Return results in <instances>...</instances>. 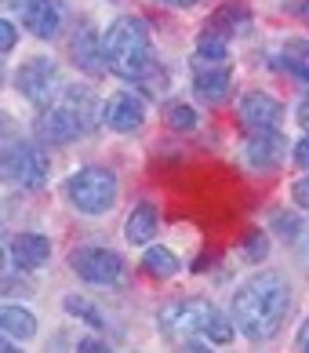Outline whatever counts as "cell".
<instances>
[{
    "label": "cell",
    "mask_w": 309,
    "mask_h": 353,
    "mask_svg": "<svg viewBox=\"0 0 309 353\" xmlns=\"http://www.w3.org/2000/svg\"><path fill=\"white\" fill-rule=\"evenodd\" d=\"M291 310V284L280 273H255L233 295V324L248 343H266L280 332Z\"/></svg>",
    "instance_id": "1"
},
{
    "label": "cell",
    "mask_w": 309,
    "mask_h": 353,
    "mask_svg": "<svg viewBox=\"0 0 309 353\" xmlns=\"http://www.w3.org/2000/svg\"><path fill=\"white\" fill-rule=\"evenodd\" d=\"M160 324L175 343H182V350H211L204 343L229 346L233 339V321L208 299H178L160 313Z\"/></svg>",
    "instance_id": "2"
},
{
    "label": "cell",
    "mask_w": 309,
    "mask_h": 353,
    "mask_svg": "<svg viewBox=\"0 0 309 353\" xmlns=\"http://www.w3.org/2000/svg\"><path fill=\"white\" fill-rule=\"evenodd\" d=\"M102 55H106V70L124 77V81H146L157 66L149 44V30L142 19L124 15L117 19L102 37Z\"/></svg>",
    "instance_id": "3"
},
{
    "label": "cell",
    "mask_w": 309,
    "mask_h": 353,
    "mask_svg": "<svg viewBox=\"0 0 309 353\" xmlns=\"http://www.w3.org/2000/svg\"><path fill=\"white\" fill-rule=\"evenodd\" d=\"M117 175L109 168H81L66 179V197L81 215H106L117 204Z\"/></svg>",
    "instance_id": "4"
},
{
    "label": "cell",
    "mask_w": 309,
    "mask_h": 353,
    "mask_svg": "<svg viewBox=\"0 0 309 353\" xmlns=\"http://www.w3.org/2000/svg\"><path fill=\"white\" fill-rule=\"evenodd\" d=\"M0 179L15 182V186L36 190L47 179V153L36 142L22 139H0Z\"/></svg>",
    "instance_id": "5"
},
{
    "label": "cell",
    "mask_w": 309,
    "mask_h": 353,
    "mask_svg": "<svg viewBox=\"0 0 309 353\" xmlns=\"http://www.w3.org/2000/svg\"><path fill=\"white\" fill-rule=\"evenodd\" d=\"M70 266L87 284H120L124 277V259L113 248H76L70 255Z\"/></svg>",
    "instance_id": "6"
},
{
    "label": "cell",
    "mask_w": 309,
    "mask_h": 353,
    "mask_svg": "<svg viewBox=\"0 0 309 353\" xmlns=\"http://www.w3.org/2000/svg\"><path fill=\"white\" fill-rule=\"evenodd\" d=\"M15 88L33 102V106H47L51 95H55V88H58V70H55V62L44 59V55L25 59L22 66H19V73H15Z\"/></svg>",
    "instance_id": "7"
},
{
    "label": "cell",
    "mask_w": 309,
    "mask_h": 353,
    "mask_svg": "<svg viewBox=\"0 0 309 353\" xmlns=\"http://www.w3.org/2000/svg\"><path fill=\"white\" fill-rule=\"evenodd\" d=\"M102 124L109 132H138L146 124V102L135 95V91H113V95L102 102Z\"/></svg>",
    "instance_id": "8"
},
{
    "label": "cell",
    "mask_w": 309,
    "mask_h": 353,
    "mask_svg": "<svg viewBox=\"0 0 309 353\" xmlns=\"http://www.w3.org/2000/svg\"><path fill=\"white\" fill-rule=\"evenodd\" d=\"M240 124L248 128V132H280V124H284V106L273 99V95H266V91H248V95L240 99Z\"/></svg>",
    "instance_id": "9"
},
{
    "label": "cell",
    "mask_w": 309,
    "mask_h": 353,
    "mask_svg": "<svg viewBox=\"0 0 309 353\" xmlns=\"http://www.w3.org/2000/svg\"><path fill=\"white\" fill-rule=\"evenodd\" d=\"M33 132L41 142H47V146H66V142H73L84 132V121L62 102V106H44V113L36 117V124H33Z\"/></svg>",
    "instance_id": "10"
},
{
    "label": "cell",
    "mask_w": 309,
    "mask_h": 353,
    "mask_svg": "<svg viewBox=\"0 0 309 353\" xmlns=\"http://www.w3.org/2000/svg\"><path fill=\"white\" fill-rule=\"evenodd\" d=\"M15 11L25 30L33 37H41V41H51L62 26V8L55 0H15Z\"/></svg>",
    "instance_id": "11"
},
{
    "label": "cell",
    "mask_w": 309,
    "mask_h": 353,
    "mask_svg": "<svg viewBox=\"0 0 309 353\" xmlns=\"http://www.w3.org/2000/svg\"><path fill=\"white\" fill-rule=\"evenodd\" d=\"M284 135L280 132H255L251 142L244 146V161H248L255 172H273V168L284 161Z\"/></svg>",
    "instance_id": "12"
},
{
    "label": "cell",
    "mask_w": 309,
    "mask_h": 353,
    "mask_svg": "<svg viewBox=\"0 0 309 353\" xmlns=\"http://www.w3.org/2000/svg\"><path fill=\"white\" fill-rule=\"evenodd\" d=\"M8 255L19 270H41L51 259V241L44 233H15L8 244Z\"/></svg>",
    "instance_id": "13"
},
{
    "label": "cell",
    "mask_w": 309,
    "mask_h": 353,
    "mask_svg": "<svg viewBox=\"0 0 309 353\" xmlns=\"http://www.w3.org/2000/svg\"><path fill=\"white\" fill-rule=\"evenodd\" d=\"M233 88V73H229L226 62H211V66H200L193 73V91L204 102H222Z\"/></svg>",
    "instance_id": "14"
},
{
    "label": "cell",
    "mask_w": 309,
    "mask_h": 353,
    "mask_svg": "<svg viewBox=\"0 0 309 353\" xmlns=\"http://www.w3.org/2000/svg\"><path fill=\"white\" fill-rule=\"evenodd\" d=\"M157 230H160V215H157V208L146 201V204L131 208L127 226H124V237H127V244H149L153 237H157Z\"/></svg>",
    "instance_id": "15"
},
{
    "label": "cell",
    "mask_w": 309,
    "mask_h": 353,
    "mask_svg": "<svg viewBox=\"0 0 309 353\" xmlns=\"http://www.w3.org/2000/svg\"><path fill=\"white\" fill-rule=\"evenodd\" d=\"M73 62L84 73H102L106 70V55H102V41L92 30H81L73 37Z\"/></svg>",
    "instance_id": "16"
},
{
    "label": "cell",
    "mask_w": 309,
    "mask_h": 353,
    "mask_svg": "<svg viewBox=\"0 0 309 353\" xmlns=\"http://www.w3.org/2000/svg\"><path fill=\"white\" fill-rule=\"evenodd\" d=\"M280 66L291 77H299L302 84H309V37H291L280 48Z\"/></svg>",
    "instance_id": "17"
},
{
    "label": "cell",
    "mask_w": 309,
    "mask_h": 353,
    "mask_svg": "<svg viewBox=\"0 0 309 353\" xmlns=\"http://www.w3.org/2000/svg\"><path fill=\"white\" fill-rule=\"evenodd\" d=\"M0 332H8L11 339H33L36 335V317L25 306H0Z\"/></svg>",
    "instance_id": "18"
},
{
    "label": "cell",
    "mask_w": 309,
    "mask_h": 353,
    "mask_svg": "<svg viewBox=\"0 0 309 353\" xmlns=\"http://www.w3.org/2000/svg\"><path fill=\"white\" fill-rule=\"evenodd\" d=\"M251 26V11L244 8V4H226L222 11H218V15L211 19V30L208 33H218V37H237V33H244Z\"/></svg>",
    "instance_id": "19"
},
{
    "label": "cell",
    "mask_w": 309,
    "mask_h": 353,
    "mask_svg": "<svg viewBox=\"0 0 309 353\" xmlns=\"http://www.w3.org/2000/svg\"><path fill=\"white\" fill-rule=\"evenodd\" d=\"M142 270L157 281H167L178 273V259H175V252H167V248H149L142 255Z\"/></svg>",
    "instance_id": "20"
},
{
    "label": "cell",
    "mask_w": 309,
    "mask_h": 353,
    "mask_svg": "<svg viewBox=\"0 0 309 353\" xmlns=\"http://www.w3.org/2000/svg\"><path fill=\"white\" fill-rule=\"evenodd\" d=\"M164 124L171 128V132H193V128L200 124V113L193 106H186V102H175V106H167Z\"/></svg>",
    "instance_id": "21"
},
{
    "label": "cell",
    "mask_w": 309,
    "mask_h": 353,
    "mask_svg": "<svg viewBox=\"0 0 309 353\" xmlns=\"http://www.w3.org/2000/svg\"><path fill=\"white\" fill-rule=\"evenodd\" d=\"M197 59L200 62H226L229 59V41L218 33H204L197 44Z\"/></svg>",
    "instance_id": "22"
},
{
    "label": "cell",
    "mask_w": 309,
    "mask_h": 353,
    "mask_svg": "<svg viewBox=\"0 0 309 353\" xmlns=\"http://www.w3.org/2000/svg\"><path fill=\"white\" fill-rule=\"evenodd\" d=\"M66 313H73V317H81L84 324H92V328H106V321H102V313H98V306L95 303H87V299H81V295H66Z\"/></svg>",
    "instance_id": "23"
},
{
    "label": "cell",
    "mask_w": 309,
    "mask_h": 353,
    "mask_svg": "<svg viewBox=\"0 0 309 353\" xmlns=\"http://www.w3.org/2000/svg\"><path fill=\"white\" fill-rule=\"evenodd\" d=\"M66 106H70V110H73L76 117H81V121H84V128L92 124L95 95H92V91H87V88H81V84H76V88H66Z\"/></svg>",
    "instance_id": "24"
},
{
    "label": "cell",
    "mask_w": 309,
    "mask_h": 353,
    "mask_svg": "<svg viewBox=\"0 0 309 353\" xmlns=\"http://www.w3.org/2000/svg\"><path fill=\"white\" fill-rule=\"evenodd\" d=\"M266 233L262 230H255V233H248V237H244V255L248 259H255V263H259V259H266Z\"/></svg>",
    "instance_id": "25"
},
{
    "label": "cell",
    "mask_w": 309,
    "mask_h": 353,
    "mask_svg": "<svg viewBox=\"0 0 309 353\" xmlns=\"http://www.w3.org/2000/svg\"><path fill=\"white\" fill-rule=\"evenodd\" d=\"M273 230L280 233V237H288V241H291V237H299V219H295V215H280V212H277V215H273Z\"/></svg>",
    "instance_id": "26"
},
{
    "label": "cell",
    "mask_w": 309,
    "mask_h": 353,
    "mask_svg": "<svg viewBox=\"0 0 309 353\" xmlns=\"http://www.w3.org/2000/svg\"><path fill=\"white\" fill-rule=\"evenodd\" d=\"M15 44H19V30H15L8 19H0V55H4V51H11Z\"/></svg>",
    "instance_id": "27"
},
{
    "label": "cell",
    "mask_w": 309,
    "mask_h": 353,
    "mask_svg": "<svg viewBox=\"0 0 309 353\" xmlns=\"http://www.w3.org/2000/svg\"><path fill=\"white\" fill-rule=\"evenodd\" d=\"M291 201L299 204V208H306V212H309V175H302V179H299V182H295V186H291Z\"/></svg>",
    "instance_id": "28"
},
{
    "label": "cell",
    "mask_w": 309,
    "mask_h": 353,
    "mask_svg": "<svg viewBox=\"0 0 309 353\" xmlns=\"http://www.w3.org/2000/svg\"><path fill=\"white\" fill-rule=\"evenodd\" d=\"M295 164H299V168H306V172H309V132H306L299 142H295Z\"/></svg>",
    "instance_id": "29"
},
{
    "label": "cell",
    "mask_w": 309,
    "mask_h": 353,
    "mask_svg": "<svg viewBox=\"0 0 309 353\" xmlns=\"http://www.w3.org/2000/svg\"><path fill=\"white\" fill-rule=\"evenodd\" d=\"M295 346H299L302 353H309V321H302V328H299V335H295Z\"/></svg>",
    "instance_id": "30"
},
{
    "label": "cell",
    "mask_w": 309,
    "mask_h": 353,
    "mask_svg": "<svg viewBox=\"0 0 309 353\" xmlns=\"http://www.w3.org/2000/svg\"><path fill=\"white\" fill-rule=\"evenodd\" d=\"M81 350H84V353H95V350H109V346H106V343H98V339H84Z\"/></svg>",
    "instance_id": "31"
},
{
    "label": "cell",
    "mask_w": 309,
    "mask_h": 353,
    "mask_svg": "<svg viewBox=\"0 0 309 353\" xmlns=\"http://www.w3.org/2000/svg\"><path fill=\"white\" fill-rule=\"evenodd\" d=\"M15 350H19V346L11 343V335L4 332V335H0V353H15Z\"/></svg>",
    "instance_id": "32"
},
{
    "label": "cell",
    "mask_w": 309,
    "mask_h": 353,
    "mask_svg": "<svg viewBox=\"0 0 309 353\" xmlns=\"http://www.w3.org/2000/svg\"><path fill=\"white\" fill-rule=\"evenodd\" d=\"M299 121H302V128H306V132H309V95H306V102H302V106H299Z\"/></svg>",
    "instance_id": "33"
},
{
    "label": "cell",
    "mask_w": 309,
    "mask_h": 353,
    "mask_svg": "<svg viewBox=\"0 0 309 353\" xmlns=\"http://www.w3.org/2000/svg\"><path fill=\"white\" fill-rule=\"evenodd\" d=\"M164 4H171V8H193V4H200V0H164Z\"/></svg>",
    "instance_id": "34"
}]
</instances>
